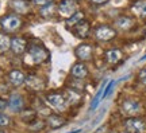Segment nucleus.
Masks as SVG:
<instances>
[{"label": "nucleus", "mask_w": 146, "mask_h": 133, "mask_svg": "<svg viewBox=\"0 0 146 133\" xmlns=\"http://www.w3.org/2000/svg\"><path fill=\"white\" fill-rule=\"evenodd\" d=\"M0 133H7L5 130H3V128H0Z\"/></svg>", "instance_id": "obj_33"}, {"label": "nucleus", "mask_w": 146, "mask_h": 133, "mask_svg": "<svg viewBox=\"0 0 146 133\" xmlns=\"http://www.w3.org/2000/svg\"><path fill=\"white\" fill-rule=\"evenodd\" d=\"M133 24H134V20L130 16H119L115 20V26L120 30H129L130 27H133Z\"/></svg>", "instance_id": "obj_17"}, {"label": "nucleus", "mask_w": 146, "mask_h": 133, "mask_svg": "<svg viewBox=\"0 0 146 133\" xmlns=\"http://www.w3.org/2000/svg\"><path fill=\"white\" fill-rule=\"evenodd\" d=\"M138 77H139V79H142V78H145V77H146V67H145V69H142L141 71H139Z\"/></svg>", "instance_id": "obj_30"}, {"label": "nucleus", "mask_w": 146, "mask_h": 133, "mask_svg": "<svg viewBox=\"0 0 146 133\" xmlns=\"http://www.w3.org/2000/svg\"><path fill=\"white\" fill-rule=\"evenodd\" d=\"M7 107H8V101L0 97V110H4V109H7Z\"/></svg>", "instance_id": "obj_27"}, {"label": "nucleus", "mask_w": 146, "mask_h": 133, "mask_svg": "<svg viewBox=\"0 0 146 133\" xmlns=\"http://www.w3.org/2000/svg\"><path fill=\"white\" fill-rule=\"evenodd\" d=\"M70 75L73 78H77V79H84L89 75V70L84 62H77L70 69Z\"/></svg>", "instance_id": "obj_9"}, {"label": "nucleus", "mask_w": 146, "mask_h": 133, "mask_svg": "<svg viewBox=\"0 0 146 133\" xmlns=\"http://www.w3.org/2000/svg\"><path fill=\"white\" fill-rule=\"evenodd\" d=\"M45 102H46L47 106H50L52 109H54L58 113L65 112L69 106L65 96L61 94V93H56V92L47 93L46 96H45Z\"/></svg>", "instance_id": "obj_1"}, {"label": "nucleus", "mask_w": 146, "mask_h": 133, "mask_svg": "<svg viewBox=\"0 0 146 133\" xmlns=\"http://www.w3.org/2000/svg\"><path fill=\"white\" fill-rule=\"evenodd\" d=\"M22 22L21 19L15 15H8L1 19V27L3 30L8 31V32H12V31H16L19 27H21Z\"/></svg>", "instance_id": "obj_8"}, {"label": "nucleus", "mask_w": 146, "mask_h": 133, "mask_svg": "<svg viewBox=\"0 0 146 133\" xmlns=\"http://www.w3.org/2000/svg\"><path fill=\"white\" fill-rule=\"evenodd\" d=\"M125 133H126V132H125Z\"/></svg>", "instance_id": "obj_35"}, {"label": "nucleus", "mask_w": 146, "mask_h": 133, "mask_svg": "<svg viewBox=\"0 0 146 133\" xmlns=\"http://www.w3.org/2000/svg\"><path fill=\"white\" fill-rule=\"evenodd\" d=\"M83 18H84V12H81V11H77V12H74L70 18H68L66 19V24L68 26H76L77 23H80V22L83 20Z\"/></svg>", "instance_id": "obj_22"}, {"label": "nucleus", "mask_w": 146, "mask_h": 133, "mask_svg": "<svg viewBox=\"0 0 146 133\" xmlns=\"http://www.w3.org/2000/svg\"><path fill=\"white\" fill-rule=\"evenodd\" d=\"M29 55L34 63H42L49 59V51L41 45H31L29 47Z\"/></svg>", "instance_id": "obj_3"}, {"label": "nucleus", "mask_w": 146, "mask_h": 133, "mask_svg": "<svg viewBox=\"0 0 146 133\" xmlns=\"http://www.w3.org/2000/svg\"><path fill=\"white\" fill-rule=\"evenodd\" d=\"M143 59H146V54H145V56H143Z\"/></svg>", "instance_id": "obj_34"}, {"label": "nucleus", "mask_w": 146, "mask_h": 133, "mask_svg": "<svg viewBox=\"0 0 146 133\" xmlns=\"http://www.w3.org/2000/svg\"><path fill=\"white\" fill-rule=\"evenodd\" d=\"M10 48L12 50V52H14L15 55H22L27 48L26 39L22 38V36H15V38H12V39H11V47Z\"/></svg>", "instance_id": "obj_10"}, {"label": "nucleus", "mask_w": 146, "mask_h": 133, "mask_svg": "<svg viewBox=\"0 0 146 133\" xmlns=\"http://www.w3.org/2000/svg\"><path fill=\"white\" fill-rule=\"evenodd\" d=\"M120 109H122V112L125 113L126 116L137 117V114L141 112V102L137 101V100H133V98H127V100H125L122 102Z\"/></svg>", "instance_id": "obj_4"}, {"label": "nucleus", "mask_w": 146, "mask_h": 133, "mask_svg": "<svg viewBox=\"0 0 146 133\" xmlns=\"http://www.w3.org/2000/svg\"><path fill=\"white\" fill-rule=\"evenodd\" d=\"M11 47V39L7 34L0 32V52L1 51H7Z\"/></svg>", "instance_id": "obj_23"}, {"label": "nucleus", "mask_w": 146, "mask_h": 133, "mask_svg": "<svg viewBox=\"0 0 146 133\" xmlns=\"http://www.w3.org/2000/svg\"><path fill=\"white\" fill-rule=\"evenodd\" d=\"M89 30H91V24H89L88 20H84V19L80 22V23H77V24L74 26V28H73L74 34H76L80 39H85L89 34Z\"/></svg>", "instance_id": "obj_14"}, {"label": "nucleus", "mask_w": 146, "mask_h": 133, "mask_svg": "<svg viewBox=\"0 0 146 133\" xmlns=\"http://www.w3.org/2000/svg\"><path fill=\"white\" fill-rule=\"evenodd\" d=\"M25 106V100L22 97L21 94H12L8 100V107H10L11 110H14V112H21L22 109Z\"/></svg>", "instance_id": "obj_15"}, {"label": "nucleus", "mask_w": 146, "mask_h": 133, "mask_svg": "<svg viewBox=\"0 0 146 133\" xmlns=\"http://www.w3.org/2000/svg\"><path fill=\"white\" fill-rule=\"evenodd\" d=\"M95 133H107V126H106V125L100 126L98 130H95Z\"/></svg>", "instance_id": "obj_29"}, {"label": "nucleus", "mask_w": 146, "mask_h": 133, "mask_svg": "<svg viewBox=\"0 0 146 133\" xmlns=\"http://www.w3.org/2000/svg\"><path fill=\"white\" fill-rule=\"evenodd\" d=\"M123 128L126 133H145L146 121L139 117H129L123 121Z\"/></svg>", "instance_id": "obj_2"}, {"label": "nucleus", "mask_w": 146, "mask_h": 133, "mask_svg": "<svg viewBox=\"0 0 146 133\" xmlns=\"http://www.w3.org/2000/svg\"><path fill=\"white\" fill-rule=\"evenodd\" d=\"M106 62L110 65H116L118 62H120V59L123 58V52L120 51L119 48H110L106 51Z\"/></svg>", "instance_id": "obj_16"}, {"label": "nucleus", "mask_w": 146, "mask_h": 133, "mask_svg": "<svg viewBox=\"0 0 146 133\" xmlns=\"http://www.w3.org/2000/svg\"><path fill=\"white\" fill-rule=\"evenodd\" d=\"M92 4H96V5H102V4H106V3H108L110 0H89Z\"/></svg>", "instance_id": "obj_28"}, {"label": "nucleus", "mask_w": 146, "mask_h": 133, "mask_svg": "<svg viewBox=\"0 0 146 133\" xmlns=\"http://www.w3.org/2000/svg\"><path fill=\"white\" fill-rule=\"evenodd\" d=\"M81 132V129H76V130H73V132H69V133H80Z\"/></svg>", "instance_id": "obj_32"}, {"label": "nucleus", "mask_w": 146, "mask_h": 133, "mask_svg": "<svg viewBox=\"0 0 146 133\" xmlns=\"http://www.w3.org/2000/svg\"><path fill=\"white\" fill-rule=\"evenodd\" d=\"M57 10L60 15L68 19L74 12H77V3L76 0H61V3L57 5Z\"/></svg>", "instance_id": "obj_5"}, {"label": "nucleus", "mask_w": 146, "mask_h": 133, "mask_svg": "<svg viewBox=\"0 0 146 133\" xmlns=\"http://www.w3.org/2000/svg\"><path fill=\"white\" fill-rule=\"evenodd\" d=\"M11 124V118L8 116H5L3 113H0V128H7Z\"/></svg>", "instance_id": "obj_25"}, {"label": "nucleus", "mask_w": 146, "mask_h": 133, "mask_svg": "<svg viewBox=\"0 0 146 133\" xmlns=\"http://www.w3.org/2000/svg\"><path fill=\"white\" fill-rule=\"evenodd\" d=\"M133 12L138 16L146 18V0H138L133 5Z\"/></svg>", "instance_id": "obj_20"}, {"label": "nucleus", "mask_w": 146, "mask_h": 133, "mask_svg": "<svg viewBox=\"0 0 146 133\" xmlns=\"http://www.w3.org/2000/svg\"><path fill=\"white\" fill-rule=\"evenodd\" d=\"M27 85V87L30 89V90H34V92H41L42 89L45 87V82L42 79L41 77H38V75H29L26 77V82H25Z\"/></svg>", "instance_id": "obj_12"}, {"label": "nucleus", "mask_w": 146, "mask_h": 133, "mask_svg": "<svg viewBox=\"0 0 146 133\" xmlns=\"http://www.w3.org/2000/svg\"><path fill=\"white\" fill-rule=\"evenodd\" d=\"M8 82H10L12 86H22L25 82H26V75L21 71V70H11L8 73Z\"/></svg>", "instance_id": "obj_13"}, {"label": "nucleus", "mask_w": 146, "mask_h": 133, "mask_svg": "<svg viewBox=\"0 0 146 133\" xmlns=\"http://www.w3.org/2000/svg\"><path fill=\"white\" fill-rule=\"evenodd\" d=\"M34 3L36 5L43 7V5H47V4H50V3H53V0H34Z\"/></svg>", "instance_id": "obj_26"}, {"label": "nucleus", "mask_w": 146, "mask_h": 133, "mask_svg": "<svg viewBox=\"0 0 146 133\" xmlns=\"http://www.w3.org/2000/svg\"><path fill=\"white\" fill-rule=\"evenodd\" d=\"M115 83H116V81H110L106 85L104 92H103V98L108 97L110 94H111V92H112V89H114V86H115Z\"/></svg>", "instance_id": "obj_24"}, {"label": "nucleus", "mask_w": 146, "mask_h": 133, "mask_svg": "<svg viewBox=\"0 0 146 133\" xmlns=\"http://www.w3.org/2000/svg\"><path fill=\"white\" fill-rule=\"evenodd\" d=\"M92 54H94V50H92V46L88 45V43H83L80 46L76 47L74 50V55L77 59H80L81 62H87L92 59Z\"/></svg>", "instance_id": "obj_7"}, {"label": "nucleus", "mask_w": 146, "mask_h": 133, "mask_svg": "<svg viewBox=\"0 0 146 133\" xmlns=\"http://www.w3.org/2000/svg\"><path fill=\"white\" fill-rule=\"evenodd\" d=\"M57 11V5L54 4V3H50V4L47 5H43V7H41V15L43 16V18H50V16H53V14Z\"/></svg>", "instance_id": "obj_21"}, {"label": "nucleus", "mask_w": 146, "mask_h": 133, "mask_svg": "<svg viewBox=\"0 0 146 133\" xmlns=\"http://www.w3.org/2000/svg\"><path fill=\"white\" fill-rule=\"evenodd\" d=\"M12 7L19 14H26L27 11L30 10V5L26 0H12Z\"/></svg>", "instance_id": "obj_19"}, {"label": "nucleus", "mask_w": 146, "mask_h": 133, "mask_svg": "<svg viewBox=\"0 0 146 133\" xmlns=\"http://www.w3.org/2000/svg\"><path fill=\"white\" fill-rule=\"evenodd\" d=\"M65 98L68 104H77L80 100H81V92L78 90H74V89H68L66 90V94H65Z\"/></svg>", "instance_id": "obj_18"}, {"label": "nucleus", "mask_w": 146, "mask_h": 133, "mask_svg": "<svg viewBox=\"0 0 146 133\" xmlns=\"http://www.w3.org/2000/svg\"><path fill=\"white\" fill-rule=\"evenodd\" d=\"M141 83H142V85H143V86L146 87V77H145V78H142V79H141Z\"/></svg>", "instance_id": "obj_31"}, {"label": "nucleus", "mask_w": 146, "mask_h": 133, "mask_svg": "<svg viewBox=\"0 0 146 133\" xmlns=\"http://www.w3.org/2000/svg\"><path fill=\"white\" fill-rule=\"evenodd\" d=\"M49 126V128L52 129H58L64 126V125H66V120L61 116V114H58V113H52V114H49L46 117V123H45Z\"/></svg>", "instance_id": "obj_11"}, {"label": "nucleus", "mask_w": 146, "mask_h": 133, "mask_svg": "<svg viewBox=\"0 0 146 133\" xmlns=\"http://www.w3.org/2000/svg\"><path fill=\"white\" fill-rule=\"evenodd\" d=\"M115 36H116L115 28L107 26V24L99 26L95 30V38L100 42H108V41H111V39H114Z\"/></svg>", "instance_id": "obj_6"}]
</instances>
